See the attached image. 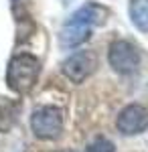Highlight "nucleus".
Here are the masks:
<instances>
[{
  "mask_svg": "<svg viewBox=\"0 0 148 152\" xmlns=\"http://www.w3.org/2000/svg\"><path fill=\"white\" fill-rule=\"evenodd\" d=\"M41 73V61L31 53H18L10 59L8 71H6V83L12 91L26 94Z\"/></svg>",
  "mask_w": 148,
  "mask_h": 152,
  "instance_id": "1",
  "label": "nucleus"
},
{
  "mask_svg": "<svg viewBox=\"0 0 148 152\" xmlns=\"http://www.w3.org/2000/svg\"><path fill=\"white\" fill-rule=\"evenodd\" d=\"M31 130L41 140H55L63 132V112L57 105L37 107L31 116Z\"/></svg>",
  "mask_w": 148,
  "mask_h": 152,
  "instance_id": "2",
  "label": "nucleus"
},
{
  "mask_svg": "<svg viewBox=\"0 0 148 152\" xmlns=\"http://www.w3.org/2000/svg\"><path fill=\"white\" fill-rule=\"evenodd\" d=\"M108 63L110 67L118 73H132L140 65V51L134 43L130 41H114L108 49Z\"/></svg>",
  "mask_w": 148,
  "mask_h": 152,
  "instance_id": "3",
  "label": "nucleus"
},
{
  "mask_svg": "<svg viewBox=\"0 0 148 152\" xmlns=\"http://www.w3.org/2000/svg\"><path fill=\"white\" fill-rule=\"evenodd\" d=\"M118 132H122L124 136H134L140 134L148 128V110L140 104H130L118 114L116 120Z\"/></svg>",
  "mask_w": 148,
  "mask_h": 152,
  "instance_id": "4",
  "label": "nucleus"
},
{
  "mask_svg": "<svg viewBox=\"0 0 148 152\" xmlns=\"http://www.w3.org/2000/svg\"><path fill=\"white\" fill-rule=\"evenodd\" d=\"M95 69V55L89 51H77L63 61V73L73 83H83Z\"/></svg>",
  "mask_w": 148,
  "mask_h": 152,
  "instance_id": "5",
  "label": "nucleus"
},
{
  "mask_svg": "<svg viewBox=\"0 0 148 152\" xmlns=\"http://www.w3.org/2000/svg\"><path fill=\"white\" fill-rule=\"evenodd\" d=\"M91 35V26L87 23H83L79 18H75L73 14L69 16V20L63 24L61 33H59V43L63 49H73L79 47L81 43H85Z\"/></svg>",
  "mask_w": 148,
  "mask_h": 152,
  "instance_id": "6",
  "label": "nucleus"
},
{
  "mask_svg": "<svg viewBox=\"0 0 148 152\" xmlns=\"http://www.w3.org/2000/svg\"><path fill=\"white\" fill-rule=\"evenodd\" d=\"M73 16L83 20V23H87L93 28V26H100V24L106 23L108 10H106V6L97 4V2H85L83 6H79L77 10L73 12Z\"/></svg>",
  "mask_w": 148,
  "mask_h": 152,
  "instance_id": "7",
  "label": "nucleus"
},
{
  "mask_svg": "<svg viewBox=\"0 0 148 152\" xmlns=\"http://www.w3.org/2000/svg\"><path fill=\"white\" fill-rule=\"evenodd\" d=\"M130 20L136 28L148 33V0H132L130 2Z\"/></svg>",
  "mask_w": 148,
  "mask_h": 152,
  "instance_id": "8",
  "label": "nucleus"
},
{
  "mask_svg": "<svg viewBox=\"0 0 148 152\" xmlns=\"http://www.w3.org/2000/svg\"><path fill=\"white\" fill-rule=\"evenodd\" d=\"M85 152H116V146L114 142L108 140V138H97L85 148Z\"/></svg>",
  "mask_w": 148,
  "mask_h": 152,
  "instance_id": "9",
  "label": "nucleus"
}]
</instances>
